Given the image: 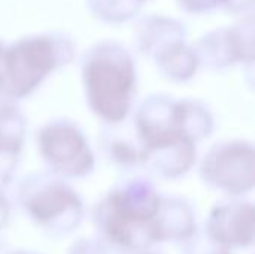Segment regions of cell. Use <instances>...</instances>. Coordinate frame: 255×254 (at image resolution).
<instances>
[{
	"mask_svg": "<svg viewBox=\"0 0 255 254\" xmlns=\"http://www.w3.org/2000/svg\"><path fill=\"white\" fill-rule=\"evenodd\" d=\"M6 78V51L0 46V88L4 87Z\"/></svg>",
	"mask_w": 255,
	"mask_h": 254,
	"instance_id": "12",
	"label": "cell"
},
{
	"mask_svg": "<svg viewBox=\"0 0 255 254\" xmlns=\"http://www.w3.org/2000/svg\"><path fill=\"white\" fill-rule=\"evenodd\" d=\"M158 238L161 241H187L196 232L193 210L178 198H161L157 214Z\"/></svg>",
	"mask_w": 255,
	"mask_h": 254,
	"instance_id": "9",
	"label": "cell"
},
{
	"mask_svg": "<svg viewBox=\"0 0 255 254\" xmlns=\"http://www.w3.org/2000/svg\"><path fill=\"white\" fill-rule=\"evenodd\" d=\"M161 196L146 180L118 184L99 205L96 220L106 238L128 250L160 243L157 214Z\"/></svg>",
	"mask_w": 255,
	"mask_h": 254,
	"instance_id": "1",
	"label": "cell"
},
{
	"mask_svg": "<svg viewBox=\"0 0 255 254\" xmlns=\"http://www.w3.org/2000/svg\"><path fill=\"white\" fill-rule=\"evenodd\" d=\"M19 201L45 229L52 232H72L82 220V202L61 180L46 174L25 178L19 187Z\"/></svg>",
	"mask_w": 255,
	"mask_h": 254,
	"instance_id": "3",
	"label": "cell"
},
{
	"mask_svg": "<svg viewBox=\"0 0 255 254\" xmlns=\"http://www.w3.org/2000/svg\"><path fill=\"white\" fill-rule=\"evenodd\" d=\"M69 254H112V252L102 243L93 240H82L75 244Z\"/></svg>",
	"mask_w": 255,
	"mask_h": 254,
	"instance_id": "11",
	"label": "cell"
},
{
	"mask_svg": "<svg viewBox=\"0 0 255 254\" xmlns=\"http://www.w3.org/2000/svg\"><path fill=\"white\" fill-rule=\"evenodd\" d=\"M7 216H9V207H7V202H6V199L0 195V229L6 225Z\"/></svg>",
	"mask_w": 255,
	"mask_h": 254,
	"instance_id": "13",
	"label": "cell"
},
{
	"mask_svg": "<svg viewBox=\"0 0 255 254\" xmlns=\"http://www.w3.org/2000/svg\"><path fill=\"white\" fill-rule=\"evenodd\" d=\"M39 148L49 168L63 177H84L93 171L94 156L76 124L60 120L39 132Z\"/></svg>",
	"mask_w": 255,
	"mask_h": 254,
	"instance_id": "4",
	"label": "cell"
},
{
	"mask_svg": "<svg viewBox=\"0 0 255 254\" xmlns=\"http://www.w3.org/2000/svg\"><path fill=\"white\" fill-rule=\"evenodd\" d=\"M6 254H34V253H28V252H12V253H6Z\"/></svg>",
	"mask_w": 255,
	"mask_h": 254,
	"instance_id": "14",
	"label": "cell"
},
{
	"mask_svg": "<svg viewBox=\"0 0 255 254\" xmlns=\"http://www.w3.org/2000/svg\"><path fill=\"white\" fill-rule=\"evenodd\" d=\"M206 232L226 247L251 246L254 235L253 205L235 202L217 207L208 220Z\"/></svg>",
	"mask_w": 255,
	"mask_h": 254,
	"instance_id": "7",
	"label": "cell"
},
{
	"mask_svg": "<svg viewBox=\"0 0 255 254\" xmlns=\"http://www.w3.org/2000/svg\"><path fill=\"white\" fill-rule=\"evenodd\" d=\"M182 254H230L229 247L214 240L208 232L205 235L191 237V243L187 246L185 253Z\"/></svg>",
	"mask_w": 255,
	"mask_h": 254,
	"instance_id": "10",
	"label": "cell"
},
{
	"mask_svg": "<svg viewBox=\"0 0 255 254\" xmlns=\"http://www.w3.org/2000/svg\"><path fill=\"white\" fill-rule=\"evenodd\" d=\"M84 78L91 109L108 123L124 121L134 88V70L128 55L102 48L87 61Z\"/></svg>",
	"mask_w": 255,
	"mask_h": 254,
	"instance_id": "2",
	"label": "cell"
},
{
	"mask_svg": "<svg viewBox=\"0 0 255 254\" xmlns=\"http://www.w3.org/2000/svg\"><path fill=\"white\" fill-rule=\"evenodd\" d=\"M254 154L245 142L218 144L206 154L202 175L211 186L233 195H241L253 187Z\"/></svg>",
	"mask_w": 255,
	"mask_h": 254,
	"instance_id": "5",
	"label": "cell"
},
{
	"mask_svg": "<svg viewBox=\"0 0 255 254\" xmlns=\"http://www.w3.org/2000/svg\"><path fill=\"white\" fill-rule=\"evenodd\" d=\"M55 66L52 43L45 39L21 42L6 52L3 90L13 97L28 94Z\"/></svg>",
	"mask_w": 255,
	"mask_h": 254,
	"instance_id": "6",
	"label": "cell"
},
{
	"mask_svg": "<svg viewBox=\"0 0 255 254\" xmlns=\"http://www.w3.org/2000/svg\"><path fill=\"white\" fill-rule=\"evenodd\" d=\"M137 254H154V253H137Z\"/></svg>",
	"mask_w": 255,
	"mask_h": 254,
	"instance_id": "15",
	"label": "cell"
},
{
	"mask_svg": "<svg viewBox=\"0 0 255 254\" xmlns=\"http://www.w3.org/2000/svg\"><path fill=\"white\" fill-rule=\"evenodd\" d=\"M24 118L15 106L0 102V183H7L24 141Z\"/></svg>",
	"mask_w": 255,
	"mask_h": 254,
	"instance_id": "8",
	"label": "cell"
}]
</instances>
